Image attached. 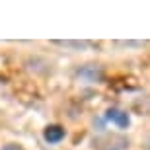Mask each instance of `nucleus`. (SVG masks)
<instances>
[{"label": "nucleus", "instance_id": "obj_1", "mask_svg": "<svg viewBox=\"0 0 150 150\" xmlns=\"http://www.w3.org/2000/svg\"><path fill=\"white\" fill-rule=\"evenodd\" d=\"M129 139L123 137V134H101V137H96L92 140V148L96 150H127L129 148Z\"/></svg>", "mask_w": 150, "mask_h": 150}, {"label": "nucleus", "instance_id": "obj_2", "mask_svg": "<svg viewBox=\"0 0 150 150\" xmlns=\"http://www.w3.org/2000/svg\"><path fill=\"white\" fill-rule=\"evenodd\" d=\"M105 119L119 129H127L131 125V115L125 109H119V107H109L105 111Z\"/></svg>", "mask_w": 150, "mask_h": 150}, {"label": "nucleus", "instance_id": "obj_3", "mask_svg": "<svg viewBox=\"0 0 150 150\" xmlns=\"http://www.w3.org/2000/svg\"><path fill=\"white\" fill-rule=\"evenodd\" d=\"M64 137H67V131H64L61 125H49V127H45V131H43V139H45L47 144H59Z\"/></svg>", "mask_w": 150, "mask_h": 150}, {"label": "nucleus", "instance_id": "obj_4", "mask_svg": "<svg viewBox=\"0 0 150 150\" xmlns=\"http://www.w3.org/2000/svg\"><path fill=\"white\" fill-rule=\"evenodd\" d=\"M78 78L86 80V82H100L101 78V70L98 64H84L82 68H78Z\"/></svg>", "mask_w": 150, "mask_h": 150}, {"label": "nucleus", "instance_id": "obj_5", "mask_svg": "<svg viewBox=\"0 0 150 150\" xmlns=\"http://www.w3.org/2000/svg\"><path fill=\"white\" fill-rule=\"evenodd\" d=\"M55 45L64 47V49H76V51H84L88 47V41H55Z\"/></svg>", "mask_w": 150, "mask_h": 150}, {"label": "nucleus", "instance_id": "obj_6", "mask_svg": "<svg viewBox=\"0 0 150 150\" xmlns=\"http://www.w3.org/2000/svg\"><path fill=\"white\" fill-rule=\"evenodd\" d=\"M0 150H23V146L18 144V142H8V144H4Z\"/></svg>", "mask_w": 150, "mask_h": 150}, {"label": "nucleus", "instance_id": "obj_7", "mask_svg": "<svg viewBox=\"0 0 150 150\" xmlns=\"http://www.w3.org/2000/svg\"><path fill=\"white\" fill-rule=\"evenodd\" d=\"M144 150H150V134L146 137V140H144Z\"/></svg>", "mask_w": 150, "mask_h": 150}]
</instances>
